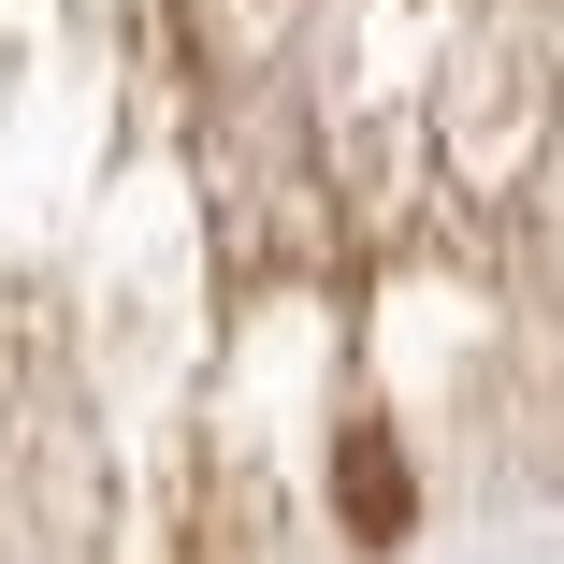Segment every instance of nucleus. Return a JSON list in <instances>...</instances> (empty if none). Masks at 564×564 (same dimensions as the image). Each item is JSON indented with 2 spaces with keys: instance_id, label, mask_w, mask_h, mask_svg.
<instances>
[{
  "instance_id": "obj_1",
  "label": "nucleus",
  "mask_w": 564,
  "mask_h": 564,
  "mask_svg": "<svg viewBox=\"0 0 564 564\" xmlns=\"http://www.w3.org/2000/svg\"><path fill=\"white\" fill-rule=\"evenodd\" d=\"M333 521H348V535H362V550H391V535H405V521H420V492H405V448H391V434H377V420H362V434H348V448H333Z\"/></svg>"
}]
</instances>
